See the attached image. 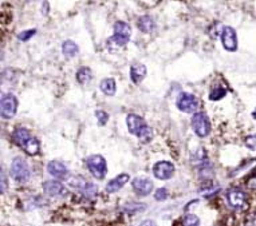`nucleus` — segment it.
<instances>
[{"label": "nucleus", "mask_w": 256, "mask_h": 226, "mask_svg": "<svg viewBox=\"0 0 256 226\" xmlns=\"http://www.w3.org/2000/svg\"><path fill=\"white\" fill-rule=\"evenodd\" d=\"M177 107L184 113H195L199 107V101L193 94L189 92H182L181 95L177 99Z\"/></svg>", "instance_id": "9"}, {"label": "nucleus", "mask_w": 256, "mask_h": 226, "mask_svg": "<svg viewBox=\"0 0 256 226\" xmlns=\"http://www.w3.org/2000/svg\"><path fill=\"white\" fill-rule=\"evenodd\" d=\"M192 129L196 133L197 137L204 138L211 133V122L208 116L205 115L204 113H196L193 118H192Z\"/></svg>", "instance_id": "5"}, {"label": "nucleus", "mask_w": 256, "mask_h": 226, "mask_svg": "<svg viewBox=\"0 0 256 226\" xmlns=\"http://www.w3.org/2000/svg\"><path fill=\"white\" fill-rule=\"evenodd\" d=\"M221 43L223 47L227 51H236L238 50V38H236V31L229 26H225L221 33Z\"/></svg>", "instance_id": "11"}, {"label": "nucleus", "mask_w": 256, "mask_h": 226, "mask_svg": "<svg viewBox=\"0 0 256 226\" xmlns=\"http://www.w3.org/2000/svg\"><path fill=\"white\" fill-rule=\"evenodd\" d=\"M99 87H101V91L103 94H106L109 97H112L116 94V88H117V84H116V80L112 78H107V79H103L101 84H99Z\"/></svg>", "instance_id": "18"}, {"label": "nucleus", "mask_w": 256, "mask_h": 226, "mask_svg": "<svg viewBox=\"0 0 256 226\" xmlns=\"http://www.w3.org/2000/svg\"><path fill=\"white\" fill-rule=\"evenodd\" d=\"M246 145H247V148L250 149H254L255 150L256 149V137H248L247 139H246Z\"/></svg>", "instance_id": "28"}, {"label": "nucleus", "mask_w": 256, "mask_h": 226, "mask_svg": "<svg viewBox=\"0 0 256 226\" xmlns=\"http://www.w3.org/2000/svg\"><path fill=\"white\" fill-rule=\"evenodd\" d=\"M0 106H1V116L4 119H11L14 118L18 110V99L14 94H5L1 97Z\"/></svg>", "instance_id": "8"}, {"label": "nucleus", "mask_w": 256, "mask_h": 226, "mask_svg": "<svg viewBox=\"0 0 256 226\" xmlns=\"http://www.w3.org/2000/svg\"><path fill=\"white\" fill-rule=\"evenodd\" d=\"M138 28H140L142 33H152L154 30L153 19L150 18V16H148V15H145V16L140 18V20H138Z\"/></svg>", "instance_id": "20"}, {"label": "nucleus", "mask_w": 256, "mask_h": 226, "mask_svg": "<svg viewBox=\"0 0 256 226\" xmlns=\"http://www.w3.org/2000/svg\"><path fill=\"white\" fill-rule=\"evenodd\" d=\"M47 170H48V173H50L51 176H54L55 178H61V180L66 178L67 174H69V170H67L66 165H63V163L59 161L50 162V163L47 165Z\"/></svg>", "instance_id": "16"}, {"label": "nucleus", "mask_w": 256, "mask_h": 226, "mask_svg": "<svg viewBox=\"0 0 256 226\" xmlns=\"http://www.w3.org/2000/svg\"><path fill=\"white\" fill-rule=\"evenodd\" d=\"M153 174L154 177L159 178V180H169V178H172L173 174H174V166H173V163H171V162H157L153 166Z\"/></svg>", "instance_id": "12"}, {"label": "nucleus", "mask_w": 256, "mask_h": 226, "mask_svg": "<svg viewBox=\"0 0 256 226\" xmlns=\"http://www.w3.org/2000/svg\"><path fill=\"white\" fill-rule=\"evenodd\" d=\"M225 94H227V90H225V88H224V87H216L210 92V99H211V101H213V102L220 101L221 98L225 97Z\"/></svg>", "instance_id": "22"}, {"label": "nucleus", "mask_w": 256, "mask_h": 226, "mask_svg": "<svg viewBox=\"0 0 256 226\" xmlns=\"http://www.w3.org/2000/svg\"><path fill=\"white\" fill-rule=\"evenodd\" d=\"M140 226H157V225H156L154 221H152V220H145V221L141 222Z\"/></svg>", "instance_id": "30"}, {"label": "nucleus", "mask_w": 256, "mask_h": 226, "mask_svg": "<svg viewBox=\"0 0 256 226\" xmlns=\"http://www.w3.org/2000/svg\"><path fill=\"white\" fill-rule=\"evenodd\" d=\"M14 141L23 149L28 155H38L41 151V143L27 129L19 127L14 131Z\"/></svg>", "instance_id": "1"}, {"label": "nucleus", "mask_w": 256, "mask_h": 226, "mask_svg": "<svg viewBox=\"0 0 256 226\" xmlns=\"http://www.w3.org/2000/svg\"><path fill=\"white\" fill-rule=\"evenodd\" d=\"M184 226H200V220L195 214H186L184 218Z\"/></svg>", "instance_id": "23"}, {"label": "nucleus", "mask_w": 256, "mask_h": 226, "mask_svg": "<svg viewBox=\"0 0 256 226\" xmlns=\"http://www.w3.org/2000/svg\"><path fill=\"white\" fill-rule=\"evenodd\" d=\"M5 191V176H4V171L1 169V194Z\"/></svg>", "instance_id": "29"}, {"label": "nucleus", "mask_w": 256, "mask_h": 226, "mask_svg": "<svg viewBox=\"0 0 256 226\" xmlns=\"http://www.w3.org/2000/svg\"><path fill=\"white\" fill-rule=\"evenodd\" d=\"M62 52H63V55L66 58H74L77 54H78V46L75 44L74 42H71V40H66L63 44H62Z\"/></svg>", "instance_id": "19"}, {"label": "nucleus", "mask_w": 256, "mask_h": 226, "mask_svg": "<svg viewBox=\"0 0 256 226\" xmlns=\"http://www.w3.org/2000/svg\"><path fill=\"white\" fill-rule=\"evenodd\" d=\"M114 35H113L112 40L116 43L117 46H125L126 43L130 40V37H131V28L130 26L125 22H121V20H118L114 23Z\"/></svg>", "instance_id": "4"}, {"label": "nucleus", "mask_w": 256, "mask_h": 226, "mask_svg": "<svg viewBox=\"0 0 256 226\" xmlns=\"http://www.w3.org/2000/svg\"><path fill=\"white\" fill-rule=\"evenodd\" d=\"M95 116H97L99 126H105L107 123V120H109V115H107V113H105L103 110L95 111Z\"/></svg>", "instance_id": "24"}, {"label": "nucleus", "mask_w": 256, "mask_h": 226, "mask_svg": "<svg viewBox=\"0 0 256 226\" xmlns=\"http://www.w3.org/2000/svg\"><path fill=\"white\" fill-rule=\"evenodd\" d=\"M126 125H128V129L133 135H137L141 141L144 142H148L152 139V129L149 126L146 125L141 116L135 115V114H129L128 118H126Z\"/></svg>", "instance_id": "2"}, {"label": "nucleus", "mask_w": 256, "mask_h": 226, "mask_svg": "<svg viewBox=\"0 0 256 226\" xmlns=\"http://www.w3.org/2000/svg\"><path fill=\"white\" fill-rule=\"evenodd\" d=\"M43 190H44V193L47 195H50V197H63L67 194V190L66 188L63 186L62 182L59 181H46L44 184H43Z\"/></svg>", "instance_id": "14"}, {"label": "nucleus", "mask_w": 256, "mask_h": 226, "mask_svg": "<svg viewBox=\"0 0 256 226\" xmlns=\"http://www.w3.org/2000/svg\"><path fill=\"white\" fill-rule=\"evenodd\" d=\"M133 190L140 197L149 195L152 193V190H153V182L146 177H138V178H135L133 181Z\"/></svg>", "instance_id": "13"}, {"label": "nucleus", "mask_w": 256, "mask_h": 226, "mask_svg": "<svg viewBox=\"0 0 256 226\" xmlns=\"http://www.w3.org/2000/svg\"><path fill=\"white\" fill-rule=\"evenodd\" d=\"M87 169L98 180H102L106 176V159L102 155H91L87 158Z\"/></svg>", "instance_id": "6"}, {"label": "nucleus", "mask_w": 256, "mask_h": 226, "mask_svg": "<svg viewBox=\"0 0 256 226\" xmlns=\"http://www.w3.org/2000/svg\"><path fill=\"white\" fill-rule=\"evenodd\" d=\"M168 197V190L165 189V188H160L156 194H154V198L157 199V201H164V199H167Z\"/></svg>", "instance_id": "25"}, {"label": "nucleus", "mask_w": 256, "mask_h": 226, "mask_svg": "<svg viewBox=\"0 0 256 226\" xmlns=\"http://www.w3.org/2000/svg\"><path fill=\"white\" fill-rule=\"evenodd\" d=\"M146 73H148L146 66H144L142 63H134L130 69V78L133 80V83H141L146 76Z\"/></svg>", "instance_id": "17"}, {"label": "nucleus", "mask_w": 256, "mask_h": 226, "mask_svg": "<svg viewBox=\"0 0 256 226\" xmlns=\"http://www.w3.org/2000/svg\"><path fill=\"white\" fill-rule=\"evenodd\" d=\"M35 33H37L35 30H30V31H23V33L19 34L18 39H19V40H22V42H26V40H28V39L33 37V35Z\"/></svg>", "instance_id": "26"}, {"label": "nucleus", "mask_w": 256, "mask_h": 226, "mask_svg": "<svg viewBox=\"0 0 256 226\" xmlns=\"http://www.w3.org/2000/svg\"><path fill=\"white\" fill-rule=\"evenodd\" d=\"M69 184L71 186H74L75 189L80 190L81 193L86 195V197H94L97 194V185L88 182V181H86L82 177H74V178H71L69 181Z\"/></svg>", "instance_id": "10"}, {"label": "nucleus", "mask_w": 256, "mask_h": 226, "mask_svg": "<svg viewBox=\"0 0 256 226\" xmlns=\"http://www.w3.org/2000/svg\"><path fill=\"white\" fill-rule=\"evenodd\" d=\"M246 184L250 189L256 190V174H252V176L248 177V180L246 181Z\"/></svg>", "instance_id": "27"}, {"label": "nucleus", "mask_w": 256, "mask_h": 226, "mask_svg": "<svg viewBox=\"0 0 256 226\" xmlns=\"http://www.w3.org/2000/svg\"><path fill=\"white\" fill-rule=\"evenodd\" d=\"M227 199H228L229 205L233 209H238V210H244L248 206L247 194L239 188H232L229 190L227 193Z\"/></svg>", "instance_id": "7"}, {"label": "nucleus", "mask_w": 256, "mask_h": 226, "mask_svg": "<svg viewBox=\"0 0 256 226\" xmlns=\"http://www.w3.org/2000/svg\"><path fill=\"white\" fill-rule=\"evenodd\" d=\"M130 180V176L129 174H126V173H122V174H118L116 178H113L107 182L106 185V191L107 193H117L118 190L122 189V186L128 182V181Z\"/></svg>", "instance_id": "15"}, {"label": "nucleus", "mask_w": 256, "mask_h": 226, "mask_svg": "<svg viewBox=\"0 0 256 226\" xmlns=\"http://www.w3.org/2000/svg\"><path fill=\"white\" fill-rule=\"evenodd\" d=\"M91 75H93L91 70L88 67H81L78 70V73H77V80L81 84H87L90 82V79H91Z\"/></svg>", "instance_id": "21"}, {"label": "nucleus", "mask_w": 256, "mask_h": 226, "mask_svg": "<svg viewBox=\"0 0 256 226\" xmlns=\"http://www.w3.org/2000/svg\"><path fill=\"white\" fill-rule=\"evenodd\" d=\"M11 176L18 182H26L31 176V170L23 158L16 157L11 163Z\"/></svg>", "instance_id": "3"}, {"label": "nucleus", "mask_w": 256, "mask_h": 226, "mask_svg": "<svg viewBox=\"0 0 256 226\" xmlns=\"http://www.w3.org/2000/svg\"><path fill=\"white\" fill-rule=\"evenodd\" d=\"M252 116H254V118H255V119H256V109H255V111L252 113Z\"/></svg>", "instance_id": "31"}]
</instances>
